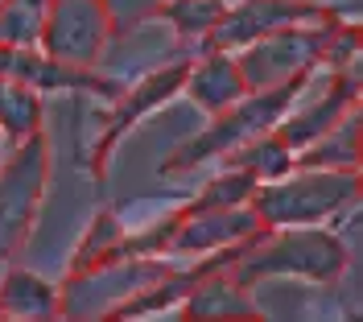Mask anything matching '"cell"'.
<instances>
[{"label":"cell","mask_w":363,"mask_h":322,"mask_svg":"<svg viewBox=\"0 0 363 322\" xmlns=\"http://www.w3.org/2000/svg\"><path fill=\"white\" fill-rule=\"evenodd\" d=\"M359 203V170H314L294 165L289 174L260 182L252 211L260 228H314Z\"/></svg>","instance_id":"7a4b0ae2"},{"label":"cell","mask_w":363,"mask_h":322,"mask_svg":"<svg viewBox=\"0 0 363 322\" xmlns=\"http://www.w3.org/2000/svg\"><path fill=\"white\" fill-rule=\"evenodd\" d=\"M310 21H326V13H322L318 0H235V4H227L223 17L215 21L211 38L203 42V54L206 50L235 54L248 42L264 38V33H277L285 25H310Z\"/></svg>","instance_id":"ba28073f"},{"label":"cell","mask_w":363,"mask_h":322,"mask_svg":"<svg viewBox=\"0 0 363 322\" xmlns=\"http://www.w3.org/2000/svg\"><path fill=\"white\" fill-rule=\"evenodd\" d=\"M310 83V79H306ZM306 83H285V87H269V91H248L240 104H231L227 112L215 116V124L199 133L194 140H182L169 157L161 161V174H186L194 165H203L211 157H227L231 149H240L244 140L272 133L281 124V116L294 108L297 91Z\"/></svg>","instance_id":"3957f363"},{"label":"cell","mask_w":363,"mask_h":322,"mask_svg":"<svg viewBox=\"0 0 363 322\" xmlns=\"http://www.w3.org/2000/svg\"><path fill=\"white\" fill-rule=\"evenodd\" d=\"M326 38H330V17L310 25H285L277 33H264L235 50V67L244 74L248 91H269V87H285V83H306L326 54Z\"/></svg>","instance_id":"277c9868"},{"label":"cell","mask_w":363,"mask_h":322,"mask_svg":"<svg viewBox=\"0 0 363 322\" xmlns=\"http://www.w3.org/2000/svg\"><path fill=\"white\" fill-rule=\"evenodd\" d=\"M355 104H359V67L351 62L347 70H330L326 91L318 95L314 104L289 108V112L281 116V124H277L272 133L285 140V145L294 149V157H297L306 145H314L322 133H330V128L342 120V112H351Z\"/></svg>","instance_id":"30bf717a"},{"label":"cell","mask_w":363,"mask_h":322,"mask_svg":"<svg viewBox=\"0 0 363 322\" xmlns=\"http://www.w3.org/2000/svg\"><path fill=\"white\" fill-rule=\"evenodd\" d=\"M223 4H231V0H223Z\"/></svg>","instance_id":"603a6c76"},{"label":"cell","mask_w":363,"mask_h":322,"mask_svg":"<svg viewBox=\"0 0 363 322\" xmlns=\"http://www.w3.org/2000/svg\"><path fill=\"white\" fill-rule=\"evenodd\" d=\"M50 0H4L0 4V46L33 50L42 38Z\"/></svg>","instance_id":"d6986e66"},{"label":"cell","mask_w":363,"mask_h":322,"mask_svg":"<svg viewBox=\"0 0 363 322\" xmlns=\"http://www.w3.org/2000/svg\"><path fill=\"white\" fill-rule=\"evenodd\" d=\"M42 91L17 79H0V133L9 140H25L29 133H42Z\"/></svg>","instance_id":"2e32d148"},{"label":"cell","mask_w":363,"mask_h":322,"mask_svg":"<svg viewBox=\"0 0 363 322\" xmlns=\"http://www.w3.org/2000/svg\"><path fill=\"white\" fill-rule=\"evenodd\" d=\"M116 38L104 0H50L38 50L62 67H95Z\"/></svg>","instance_id":"52a82bcc"},{"label":"cell","mask_w":363,"mask_h":322,"mask_svg":"<svg viewBox=\"0 0 363 322\" xmlns=\"http://www.w3.org/2000/svg\"><path fill=\"white\" fill-rule=\"evenodd\" d=\"M260 178L240 170V165H223V174H215L211 182L199 190V199L190 207H248L252 194H256Z\"/></svg>","instance_id":"44dd1931"},{"label":"cell","mask_w":363,"mask_h":322,"mask_svg":"<svg viewBox=\"0 0 363 322\" xmlns=\"http://www.w3.org/2000/svg\"><path fill=\"white\" fill-rule=\"evenodd\" d=\"M347 260H351L347 244L335 231H322L318 223L314 228H264L227 273L244 289L269 277H306L318 285H330L347 273Z\"/></svg>","instance_id":"6da1fadb"},{"label":"cell","mask_w":363,"mask_h":322,"mask_svg":"<svg viewBox=\"0 0 363 322\" xmlns=\"http://www.w3.org/2000/svg\"><path fill=\"white\" fill-rule=\"evenodd\" d=\"M223 165H240V170L256 174L260 182H272V178H281V174L294 170V149L277 133H260V137L244 140L240 149H231L223 157Z\"/></svg>","instance_id":"e0dca14e"},{"label":"cell","mask_w":363,"mask_h":322,"mask_svg":"<svg viewBox=\"0 0 363 322\" xmlns=\"http://www.w3.org/2000/svg\"><path fill=\"white\" fill-rule=\"evenodd\" d=\"M104 9L112 17V29L124 33V29H136L140 21H149V17H161L165 0H104Z\"/></svg>","instance_id":"7402d4cb"},{"label":"cell","mask_w":363,"mask_h":322,"mask_svg":"<svg viewBox=\"0 0 363 322\" xmlns=\"http://www.w3.org/2000/svg\"><path fill=\"white\" fill-rule=\"evenodd\" d=\"M260 231L256 211L248 207H178V228L169 235V252L178 256H211L227 248V244H240Z\"/></svg>","instance_id":"9c48e42d"},{"label":"cell","mask_w":363,"mask_h":322,"mask_svg":"<svg viewBox=\"0 0 363 322\" xmlns=\"http://www.w3.org/2000/svg\"><path fill=\"white\" fill-rule=\"evenodd\" d=\"M124 235H128V231H124V223H120V215H116V211H99V215L91 219L87 235L79 240L74 256H70V273H87V269H95V265L116 260Z\"/></svg>","instance_id":"ac0fdd59"},{"label":"cell","mask_w":363,"mask_h":322,"mask_svg":"<svg viewBox=\"0 0 363 322\" xmlns=\"http://www.w3.org/2000/svg\"><path fill=\"white\" fill-rule=\"evenodd\" d=\"M359 104L351 112H342V120L322 133L314 145H306L294 157V165H314V170H359Z\"/></svg>","instance_id":"9a60e30c"},{"label":"cell","mask_w":363,"mask_h":322,"mask_svg":"<svg viewBox=\"0 0 363 322\" xmlns=\"http://www.w3.org/2000/svg\"><path fill=\"white\" fill-rule=\"evenodd\" d=\"M186 70H190V62H169V67L149 70L133 91L116 104L112 120H108L104 137H99V145H95V157H91V174H95V178H104V165H108V157H112V149L120 145V137H124L133 124H140L149 112H157L161 104H169V99L182 91Z\"/></svg>","instance_id":"8fae6325"},{"label":"cell","mask_w":363,"mask_h":322,"mask_svg":"<svg viewBox=\"0 0 363 322\" xmlns=\"http://www.w3.org/2000/svg\"><path fill=\"white\" fill-rule=\"evenodd\" d=\"M182 91L190 95L199 108H206L211 116L227 112L231 104H240L248 95V83L235 67V54H223V50H206L203 58H194L190 70H186V83Z\"/></svg>","instance_id":"7c38bea8"},{"label":"cell","mask_w":363,"mask_h":322,"mask_svg":"<svg viewBox=\"0 0 363 322\" xmlns=\"http://www.w3.org/2000/svg\"><path fill=\"white\" fill-rule=\"evenodd\" d=\"M45 186H50V140L45 133H29L25 140H17L13 157L0 165V265H9L29 240Z\"/></svg>","instance_id":"5b68a950"},{"label":"cell","mask_w":363,"mask_h":322,"mask_svg":"<svg viewBox=\"0 0 363 322\" xmlns=\"http://www.w3.org/2000/svg\"><path fill=\"white\" fill-rule=\"evenodd\" d=\"M182 318H260V310L252 306L248 289L227 273V269H215V273H203L190 294L182 298Z\"/></svg>","instance_id":"4fadbf2b"},{"label":"cell","mask_w":363,"mask_h":322,"mask_svg":"<svg viewBox=\"0 0 363 322\" xmlns=\"http://www.w3.org/2000/svg\"><path fill=\"white\" fill-rule=\"evenodd\" d=\"M169 273L161 256H120L108 265H95L87 273H70L58 289V314L62 318H112L116 306L153 285Z\"/></svg>","instance_id":"8992f818"},{"label":"cell","mask_w":363,"mask_h":322,"mask_svg":"<svg viewBox=\"0 0 363 322\" xmlns=\"http://www.w3.org/2000/svg\"><path fill=\"white\" fill-rule=\"evenodd\" d=\"M0 4H4V0H0Z\"/></svg>","instance_id":"cb8c5ba5"},{"label":"cell","mask_w":363,"mask_h":322,"mask_svg":"<svg viewBox=\"0 0 363 322\" xmlns=\"http://www.w3.org/2000/svg\"><path fill=\"white\" fill-rule=\"evenodd\" d=\"M223 0H165V9H161V17L178 29L182 42H199L203 46L206 38H211V29L215 21L223 17Z\"/></svg>","instance_id":"ffe728a7"},{"label":"cell","mask_w":363,"mask_h":322,"mask_svg":"<svg viewBox=\"0 0 363 322\" xmlns=\"http://www.w3.org/2000/svg\"><path fill=\"white\" fill-rule=\"evenodd\" d=\"M0 318L42 322L58 318V289L29 269H9L0 281Z\"/></svg>","instance_id":"5bb4252c"}]
</instances>
